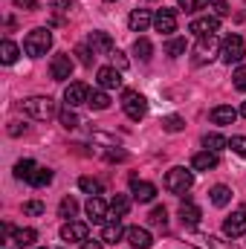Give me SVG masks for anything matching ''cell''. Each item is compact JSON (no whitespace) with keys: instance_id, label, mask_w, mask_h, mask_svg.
Wrapping results in <instances>:
<instances>
[{"instance_id":"cell-45","label":"cell","mask_w":246,"mask_h":249,"mask_svg":"<svg viewBox=\"0 0 246 249\" xmlns=\"http://www.w3.org/2000/svg\"><path fill=\"white\" fill-rule=\"evenodd\" d=\"M75 53L81 55V64H87V67H90V64H93V58H96V53H93V50H87V47H78Z\"/></svg>"},{"instance_id":"cell-22","label":"cell","mask_w":246,"mask_h":249,"mask_svg":"<svg viewBox=\"0 0 246 249\" xmlns=\"http://www.w3.org/2000/svg\"><path fill=\"white\" fill-rule=\"evenodd\" d=\"M124 232H127V229H122L119 220L105 223V229H102V241H105V244H119V241L124 238Z\"/></svg>"},{"instance_id":"cell-40","label":"cell","mask_w":246,"mask_h":249,"mask_svg":"<svg viewBox=\"0 0 246 249\" xmlns=\"http://www.w3.org/2000/svg\"><path fill=\"white\" fill-rule=\"evenodd\" d=\"M47 212V206L41 203V200H29V203H23V214H44Z\"/></svg>"},{"instance_id":"cell-4","label":"cell","mask_w":246,"mask_h":249,"mask_svg":"<svg viewBox=\"0 0 246 249\" xmlns=\"http://www.w3.org/2000/svg\"><path fill=\"white\" fill-rule=\"evenodd\" d=\"M122 110L127 113V119L139 122V119L145 116V110H148V102H145L142 93H136V90H124L122 93Z\"/></svg>"},{"instance_id":"cell-20","label":"cell","mask_w":246,"mask_h":249,"mask_svg":"<svg viewBox=\"0 0 246 249\" xmlns=\"http://www.w3.org/2000/svg\"><path fill=\"white\" fill-rule=\"evenodd\" d=\"M151 23H154V18H151V12H148V9H133V12H130V18H127V26H130L133 32H145Z\"/></svg>"},{"instance_id":"cell-15","label":"cell","mask_w":246,"mask_h":249,"mask_svg":"<svg viewBox=\"0 0 246 249\" xmlns=\"http://www.w3.org/2000/svg\"><path fill=\"white\" fill-rule=\"evenodd\" d=\"M84 209H87V217H90L93 223H105V220H107V212H110V206H107L102 197H90Z\"/></svg>"},{"instance_id":"cell-2","label":"cell","mask_w":246,"mask_h":249,"mask_svg":"<svg viewBox=\"0 0 246 249\" xmlns=\"http://www.w3.org/2000/svg\"><path fill=\"white\" fill-rule=\"evenodd\" d=\"M23 110H26V116L38 119V122H47V119H53L58 113V105L50 96H32V99L23 102Z\"/></svg>"},{"instance_id":"cell-1","label":"cell","mask_w":246,"mask_h":249,"mask_svg":"<svg viewBox=\"0 0 246 249\" xmlns=\"http://www.w3.org/2000/svg\"><path fill=\"white\" fill-rule=\"evenodd\" d=\"M50 47H53V32L44 29V26L32 29V32L23 38V53H26L29 58H41V55H47Z\"/></svg>"},{"instance_id":"cell-44","label":"cell","mask_w":246,"mask_h":249,"mask_svg":"<svg viewBox=\"0 0 246 249\" xmlns=\"http://www.w3.org/2000/svg\"><path fill=\"white\" fill-rule=\"evenodd\" d=\"M110 58H113V67H116V70H127V58H124V53L113 50V53H110Z\"/></svg>"},{"instance_id":"cell-29","label":"cell","mask_w":246,"mask_h":249,"mask_svg":"<svg viewBox=\"0 0 246 249\" xmlns=\"http://www.w3.org/2000/svg\"><path fill=\"white\" fill-rule=\"evenodd\" d=\"M209 197H211L214 206H226V203L232 200V188L229 186H214L211 191H209Z\"/></svg>"},{"instance_id":"cell-9","label":"cell","mask_w":246,"mask_h":249,"mask_svg":"<svg viewBox=\"0 0 246 249\" xmlns=\"http://www.w3.org/2000/svg\"><path fill=\"white\" fill-rule=\"evenodd\" d=\"M188 241L197 249H235L229 241H220L217 235H209V232H191Z\"/></svg>"},{"instance_id":"cell-5","label":"cell","mask_w":246,"mask_h":249,"mask_svg":"<svg viewBox=\"0 0 246 249\" xmlns=\"http://www.w3.org/2000/svg\"><path fill=\"white\" fill-rule=\"evenodd\" d=\"M191 186H194V174L185 171V168H180V165L165 174V188H168L171 194H185Z\"/></svg>"},{"instance_id":"cell-11","label":"cell","mask_w":246,"mask_h":249,"mask_svg":"<svg viewBox=\"0 0 246 249\" xmlns=\"http://www.w3.org/2000/svg\"><path fill=\"white\" fill-rule=\"evenodd\" d=\"M87 223H78V220H67L61 226V241H70V244H84L87 241Z\"/></svg>"},{"instance_id":"cell-3","label":"cell","mask_w":246,"mask_h":249,"mask_svg":"<svg viewBox=\"0 0 246 249\" xmlns=\"http://www.w3.org/2000/svg\"><path fill=\"white\" fill-rule=\"evenodd\" d=\"M220 58L226 64H241L246 58V47L241 35H226L223 44H220Z\"/></svg>"},{"instance_id":"cell-31","label":"cell","mask_w":246,"mask_h":249,"mask_svg":"<svg viewBox=\"0 0 246 249\" xmlns=\"http://www.w3.org/2000/svg\"><path fill=\"white\" fill-rule=\"evenodd\" d=\"M35 168H38V165H35L32 160H20V162L15 165V177H18V180H26V183H29V180H32V174H35Z\"/></svg>"},{"instance_id":"cell-13","label":"cell","mask_w":246,"mask_h":249,"mask_svg":"<svg viewBox=\"0 0 246 249\" xmlns=\"http://www.w3.org/2000/svg\"><path fill=\"white\" fill-rule=\"evenodd\" d=\"M217 55V44H214V35L211 38H200L197 47H194V64H209Z\"/></svg>"},{"instance_id":"cell-41","label":"cell","mask_w":246,"mask_h":249,"mask_svg":"<svg viewBox=\"0 0 246 249\" xmlns=\"http://www.w3.org/2000/svg\"><path fill=\"white\" fill-rule=\"evenodd\" d=\"M229 148H232L235 154L246 157V136H232V139H229Z\"/></svg>"},{"instance_id":"cell-48","label":"cell","mask_w":246,"mask_h":249,"mask_svg":"<svg viewBox=\"0 0 246 249\" xmlns=\"http://www.w3.org/2000/svg\"><path fill=\"white\" fill-rule=\"evenodd\" d=\"M53 6H55V9H67V6H72V0H55Z\"/></svg>"},{"instance_id":"cell-32","label":"cell","mask_w":246,"mask_h":249,"mask_svg":"<svg viewBox=\"0 0 246 249\" xmlns=\"http://www.w3.org/2000/svg\"><path fill=\"white\" fill-rule=\"evenodd\" d=\"M133 53H136L142 61H151V55H154V47H151V41H148V38H136V44H133Z\"/></svg>"},{"instance_id":"cell-30","label":"cell","mask_w":246,"mask_h":249,"mask_svg":"<svg viewBox=\"0 0 246 249\" xmlns=\"http://www.w3.org/2000/svg\"><path fill=\"white\" fill-rule=\"evenodd\" d=\"M87 105H90L93 110H107V107H110V96H107L105 90H93V93H90V102H87Z\"/></svg>"},{"instance_id":"cell-38","label":"cell","mask_w":246,"mask_h":249,"mask_svg":"<svg viewBox=\"0 0 246 249\" xmlns=\"http://www.w3.org/2000/svg\"><path fill=\"white\" fill-rule=\"evenodd\" d=\"M148 217H151V223H154V226H165V223H168V212H165V206H157Z\"/></svg>"},{"instance_id":"cell-7","label":"cell","mask_w":246,"mask_h":249,"mask_svg":"<svg viewBox=\"0 0 246 249\" xmlns=\"http://www.w3.org/2000/svg\"><path fill=\"white\" fill-rule=\"evenodd\" d=\"M197 38H211L217 29H220V18L217 15H206V18H194L191 26H188Z\"/></svg>"},{"instance_id":"cell-24","label":"cell","mask_w":246,"mask_h":249,"mask_svg":"<svg viewBox=\"0 0 246 249\" xmlns=\"http://www.w3.org/2000/svg\"><path fill=\"white\" fill-rule=\"evenodd\" d=\"M130 212V200L124 197V194H116L113 200H110V214H113V220H119Z\"/></svg>"},{"instance_id":"cell-14","label":"cell","mask_w":246,"mask_h":249,"mask_svg":"<svg viewBox=\"0 0 246 249\" xmlns=\"http://www.w3.org/2000/svg\"><path fill=\"white\" fill-rule=\"evenodd\" d=\"M124 238H127V244L133 249H148L154 244V238H151V232L148 229H142V226H130L127 232H124Z\"/></svg>"},{"instance_id":"cell-42","label":"cell","mask_w":246,"mask_h":249,"mask_svg":"<svg viewBox=\"0 0 246 249\" xmlns=\"http://www.w3.org/2000/svg\"><path fill=\"white\" fill-rule=\"evenodd\" d=\"M232 78H235V87H238V90H244V93H246V67H238Z\"/></svg>"},{"instance_id":"cell-47","label":"cell","mask_w":246,"mask_h":249,"mask_svg":"<svg viewBox=\"0 0 246 249\" xmlns=\"http://www.w3.org/2000/svg\"><path fill=\"white\" fill-rule=\"evenodd\" d=\"M102 244H105V241H90V238H87V241L81 244V249H105Z\"/></svg>"},{"instance_id":"cell-25","label":"cell","mask_w":246,"mask_h":249,"mask_svg":"<svg viewBox=\"0 0 246 249\" xmlns=\"http://www.w3.org/2000/svg\"><path fill=\"white\" fill-rule=\"evenodd\" d=\"M18 55H20V50H18V44L6 38V41L0 44V61H3V64H15V61H18Z\"/></svg>"},{"instance_id":"cell-26","label":"cell","mask_w":246,"mask_h":249,"mask_svg":"<svg viewBox=\"0 0 246 249\" xmlns=\"http://www.w3.org/2000/svg\"><path fill=\"white\" fill-rule=\"evenodd\" d=\"M203 145H206V151H223V148H229V139L226 136H220V133H206L203 136Z\"/></svg>"},{"instance_id":"cell-46","label":"cell","mask_w":246,"mask_h":249,"mask_svg":"<svg viewBox=\"0 0 246 249\" xmlns=\"http://www.w3.org/2000/svg\"><path fill=\"white\" fill-rule=\"evenodd\" d=\"M15 6H18V9H26V12H32V9H38V0H15Z\"/></svg>"},{"instance_id":"cell-19","label":"cell","mask_w":246,"mask_h":249,"mask_svg":"<svg viewBox=\"0 0 246 249\" xmlns=\"http://www.w3.org/2000/svg\"><path fill=\"white\" fill-rule=\"evenodd\" d=\"M200 217H203V212H200V206H197V203L185 200L183 206H180V220H183V226H185V229L197 226V223H200Z\"/></svg>"},{"instance_id":"cell-36","label":"cell","mask_w":246,"mask_h":249,"mask_svg":"<svg viewBox=\"0 0 246 249\" xmlns=\"http://www.w3.org/2000/svg\"><path fill=\"white\" fill-rule=\"evenodd\" d=\"M165 53H168L171 58H180L185 53V38H171V41L165 44Z\"/></svg>"},{"instance_id":"cell-17","label":"cell","mask_w":246,"mask_h":249,"mask_svg":"<svg viewBox=\"0 0 246 249\" xmlns=\"http://www.w3.org/2000/svg\"><path fill=\"white\" fill-rule=\"evenodd\" d=\"M130 194L139 203H151L157 197V186L154 183H145V180H130Z\"/></svg>"},{"instance_id":"cell-35","label":"cell","mask_w":246,"mask_h":249,"mask_svg":"<svg viewBox=\"0 0 246 249\" xmlns=\"http://www.w3.org/2000/svg\"><path fill=\"white\" fill-rule=\"evenodd\" d=\"M58 119H61V124L67 127V130H75V127L81 124V119H78V116L72 113V107H64L61 113H58Z\"/></svg>"},{"instance_id":"cell-16","label":"cell","mask_w":246,"mask_h":249,"mask_svg":"<svg viewBox=\"0 0 246 249\" xmlns=\"http://www.w3.org/2000/svg\"><path fill=\"white\" fill-rule=\"evenodd\" d=\"M223 235H229V238H241V235H246V214L244 212H235L232 217L223 220Z\"/></svg>"},{"instance_id":"cell-43","label":"cell","mask_w":246,"mask_h":249,"mask_svg":"<svg viewBox=\"0 0 246 249\" xmlns=\"http://www.w3.org/2000/svg\"><path fill=\"white\" fill-rule=\"evenodd\" d=\"M209 6L214 9V15H217V18L229 15V6H226V0H209Z\"/></svg>"},{"instance_id":"cell-39","label":"cell","mask_w":246,"mask_h":249,"mask_svg":"<svg viewBox=\"0 0 246 249\" xmlns=\"http://www.w3.org/2000/svg\"><path fill=\"white\" fill-rule=\"evenodd\" d=\"M162 127H165L168 133H177V130L185 127V122L180 119V116H165V119H162Z\"/></svg>"},{"instance_id":"cell-34","label":"cell","mask_w":246,"mask_h":249,"mask_svg":"<svg viewBox=\"0 0 246 249\" xmlns=\"http://www.w3.org/2000/svg\"><path fill=\"white\" fill-rule=\"evenodd\" d=\"M78 188H81L84 194H90V197H99V194H102V183L93 180V177H81V180H78Z\"/></svg>"},{"instance_id":"cell-12","label":"cell","mask_w":246,"mask_h":249,"mask_svg":"<svg viewBox=\"0 0 246 249\" xmlns=\"http://www.w3.org/2000/svg\"><path fill=\"white\" fill-rule=\"evenodd\" d=\"M96 81H99L102 90H116L122 84V70H116V67H99Z\"/></svg>"},{"instance_id":"cell-18","label":"cell","mask_w":246,"mask_h":249,"mask_svg":"<svg viewBox=\"0 0 246 249\" xmlns=\"http://www.w3.org/2000/svg\"><path fill=\"white\" fill-rule=\"evenodd\" d=\"M87 47H90L93 53H102V55L107 53V55H110V53H113V38H110L107 32H90Z\"/></svg>"},{"instance_id":"cell-33","label":"cell","mask_w":246,"mask_h":249,"mask_svg":"<svg viewBox=\"0 0 246 249\" xmlns=\"http://www.w3.org/2000/svg\"><path fill=\"white\" fill-rule=\"evenodd\" d=\"M58 214L67 217V220H72V217L78 214V203H75V197H64L61 206H58Z\"/></svg>"},{"instance_id":"cell-10","label":"cell","mask_w":246,"mask_h":249,"mask_svg":"<svg viewBox=\"0 0 246 249\" xmlns=\"http://www.w3.org/2000/svg\"><path fill=\"white\" fill-rule=\"evenodd\" d=\"M154 29L162 35H174L177 32V12L174 9H159L154 15Z\"/></svg>"},{"instance_id":"cell-8","label":"cell","mask_w":246,"mask_h":249,"mask_svg":"<svg viewBox=\"0 0 246 249\" xmlns=\"http://www.w3.org/2000/svg\"><path fill=\"white\" fill-rule=\"evenodd\" d=\"M64 102H67V107L87 105V102H90V90H87V84H81V81L67 84V90H64Z\"/></svg>"},{"instance_id":"cell-21","label":"cell","mask_w":246,"mask_h":249,"mask_svg":"<svg viewBox=\"0 0 246 249\" xmlns=\"http://www.w3.org/2000/svg\"><path fill=\"white\" fill-rule=\"evenodd\" d=\"M217 154L214 151H200V154H194L191 157V165H194V171H211V168H217Z\"/></svg>"},{"instance_id":"cell-28","label":"cell","mask_w":246,"mask_h":249,"mask_svg":"<svg viewBox=\"0 0 246 249\" xmlns=\"http://www.w3.org/2000/svg\"><path fill=\"white\" fill-rule=\"evenodd\" d=\"M53 183V168H44V165H38L35 168V174H32V180H29V186L35 188H44Z\"/></svg>"},{"instance_id":"cell-27","label":"cell","mask_w":246,"mask_h":249,"mask_svg":"<svg viewBox=\"0 0 246 249\" xmlns=\"http://www.w3.org/2000/svg\"><path fill=\"white\" fill-rule=\"evenodd\" d=\"M35 238H38V232H35V229H29V226H26V229H15V232H12V241H15L18 247H32V244H35Z\"/></svg>"},{"instance_id":"cell-23","label":"cell","mask_w":246,"mask_h":249,"mask_svg":"<svg viewBox=\"0 0 246 249\" xmlns=\"http://www.w3.org/2000/svg\"><path fill=\"white\" fill-rule=\"evenodd\" d=\"M235 119H238V110L229 107V105H220V107L211 110V122L214 124H232Z\"/></svg>"},{"instance_id":"cell-49","label":"cell","mask_w":246,"mask_h":249,"mask_svg":"<svg viewBox=\"0 0 246 249\" xmlns=\"http://www.w3.org/2000/svg\"><path fill=\"white\" fill-rule=\"evenodd\" d=\"M241 116H246V102L241 105Z\"/></svg>"},{"instance_id":"cell-37","label":"cell","mask_w":246,"mask_h":249,"mask_svg":"<svg viewBox=\"0 0 246 249\" xmlns=\"http://www.w3.org/2000/svg\"><path fill=\"white\" fill-rule=\"evenodd\" d=\"M206 6H209V0H180V9L188 12V15H194V12H200Z\"/></svg>"},{"instance_id":"cell-6","label":"cell","mask_w":246,"mask_h":249,"mask_svg":"<svg viewBox=\"0 0 246 249\" xmlns=\"http://www.w3.org/2000/svg\"><path fill=\"white\" fill-rule=\"evenodd\" d=\"M72 70H75V64H72L70 55H64V53L53 55V61H50V75H53L55 81H67V78H72Z\"/></svg>"}]
</instances>
